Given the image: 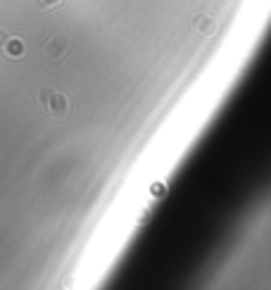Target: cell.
<instances>
[{
  "label": "cell",
  "instance_id": "3",
  "mask_svg": "<svg viewBox=\"0 0 271 290\" xmlns=\"http://www.w3.org/2000/svg\"><path fill=\"white\" fill-rule=\"evenodd\" d=\"M3 50H5L7 57H12V60H20L22 55H24L26 50V45L22 38H17V36H7V41L3 43Z\"/></svg>",
  "mask_w": 271,
  "mask_h": 290
},
{
  "label": "cell",
  "instance_id": "2",
  "mask_svg": "<svg viewBox=\"0 0 271 290\" xmlns=\"http://www.w3.org/2000/svg\"><path fill=\"white\" fill-rule=\"evenodd\" d=\"M43 50L48 55V60L57 62V60H62L67 55V41L62 36H50V38H45Z\"/></svg>",
  "mask_w": 271,
  "mask_h": 290
},
{
  "label": "cell",
  "instance_id": "5",
  "mask_svg": "<svg viewBox=\"0 0 271 290\" xmlns=\"http://www.w3.org/2000/svg\"><path fill=\"white\" fill-rule=\"evenodd\" d=\"M33 3H36V7H43V10H48V7L60 5L62 0H33Z\"/></svg>",
  "mask_w": 271,
  "mask_h": 290
},
{
  "label": "cell",
  "instance_id": "4",
  "mask_svg": "<svg viewBox=\"0 0 271 290\" xmlns=\"http://www.w3.org/2000/svg\"><path fill=\"white\" fill-rule=\"evenodd\" d=\"M193 26H195V31L202 33V36H212V33L217 31V22H214V17H209V14H200V17H195Z\"/></svg>",
  "mask_w": 271,
  "mask_h": 290
},
{
  "label": "cell",
  "instance_id": "1",
  "mask_svg": "<svg viewBox=\"0 0 271 290\" xmlns=\"http://www.w3.org/2000/svg\"><path fill=\"white\" fill-rule=\"evenodd\" d=\"M38 103L45 107V112L52 117V119H62L69 112V98L65 93H60L55 88H43L38 93Z\"/></svg>",
  "mask_w": 271,
  "mask_h": 290
},
{
  "label": "cell",
  "instance_id": "6",
  "mask_svg": "<svg viewBox=\"0 0 271 290\" xmlns=\"http://www.w3.org/2000/svg\"><path fill=\"white\" fill-rule=\"evenodd\" d=\"M5 41H7V33L0 29V48H3V43H5Z\"/></svg>",
  "mask_w": 271,
  "mask_h": 290
}]
</instances>
